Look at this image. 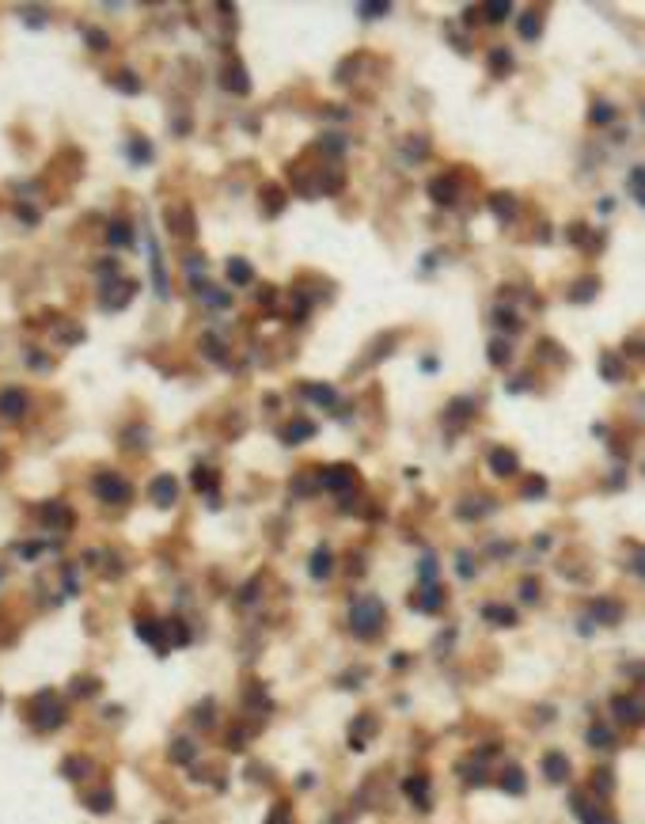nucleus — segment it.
Masks as SVG:
<instances>
[{
  "label": "nucleus",
  "mask_w": 645,
  "mask_h": 824,
  "mask_svg": "<svg viewBox=\"0 0 645 824\" xmlns=\"http://www.w3.org/2000/svg\"><path fill=\"white\" fill-rule=\"evenodd\" d=\"M384 627V600L380 596H357L350 608V631L357 638H372Z\"/></svg>",
  "instance_id": "nucleus-1"
},
{
  "label": "nucleus",
  "mask_w": 645,
  "mask_h": 824,
  "mask_svg": "<svg viewBox=\"0 0 645 824\" xmlns=\"http://www.w3.org/2000/svg\"><path fill=\"white\" fill-rule=\"evenodd\" d=\"M91 494H95L99 502H106V506H125V502L133 498V486H130V479H122L118 471H99L95 479H91Z\"/></svg>",
  "instance_id": "nucleus-2"
},
{
  "label": "nucleus",
  "mask_w": 645,
  "mask_h": 824,
  "mask_svg": "<svg viewBox=\"0 0 645 824\" xmlns=\"http://www.w3.org/2000/svg\"><path fill=\"white\" fill-rule=\"evenodd\" d=\"M34 707H38V718H34V729L49 733V729L65 726V703H58L53 695H38V699H34Z\"/></svg>",
  "instance_id": "nucleus-3"
},
{
  "label": "nucleus",
  "mask_w": 645,
  "mask_h": 824,
  "mask_svg": "<svg viewBox=\"0 0 645 824\" xmlns=\"http://www.w3.org/2000/svg\"><path fill=\"white\" fill-rule=\"evenodd\" d=\"M130 296H133V281L130 278H106V293H103V304L110 311H118V308H125L130 304Z\"/></svg>",
  "instance_id": "nucleus-4"
},
{
  "label": "nucleus",
  "mask_w": 645,
  "mask_h": 824,
  "mask_svg": "<svg viewBox=\"0 0 645 824\" xmlns=\"http://www.w3.org/2000/svg\"><path fill=\"white\" fill-rule=\"evenodd\" d=\"M315 479L323 482V486H327L330 494H345V490L353 486V471H350V467H342V464H338V467H323V471H319Z\"/></svg>",
  "instance_id": "nucleus-5"
},
{
  "label": "nucleus",
  "mask_w": 645,
  "mask_h": 824,
  "mask_svg": "<svg viewBox=\"0 0 645 824\" xmlns=\"http://www.w3.org/2000/svg\"><path fill=\"white\" fill-rule=\"evenodd\" d=\"M190 285H194V293L202 296L209 308H217V311H224V308H232V296L224 293V289H217V285H209L205 278H190Z\"/></svg>",
  "instance_id": "nucleus-6"
},
{
  "label": "nucleus",
  "mask_w": 645,
  "mask_h": 824,
  "mask_svg": "<svg viewBox=\"0 0 645 824\" xmlns=\"http://www.w3.org/2000/svg\"><path fill=\"white\" fill-rule=\"evenodd\" d=\"M31 399H27L23 388H8V392H0V414L4 418H23Z\"/></svg>",
  "instance_id": "nucleus-7"
},
{
  "label": "nucleus",
  "mask_w": 645,
  "mask_h": 824,
  "mask_svg": "<svg viewBox=\"0 0 645 824\" xmlns=\"http://www.w3.org/2000/svg\"><path fill=\"white\" fill-rule=\"evenodd\" d=\"M414 604L422 608L425 615H433L437 608L444 604V589L437 585V581H425V585H417V596H414Z\"/></svg>",
  "instance_id": "nucleus-8"
},
{
  "label": "nucleus",
  "mask_w": 645,
  "mask_h": 824,
  "mask_svg": "<svg viewBox=\"0 0 645 824\" xmlns=\"http://www.w3.org/2000/svg\"><path fill=\"white\" fill-rule=\"evenodd\" d=\"M221 84L232 91V95H247V91H251V80H247V73H243V65H239V61H228V65H224Z\"/></svg>",
  "instance_id": "nucleus-9"
},
{
  "label": "nucleus",
  "mask_w": 645,
  "mask_h": 824,
  "mask_svg": "<svg viewBox=\"0 0 645 824\" xmlns=\"http://www.w3.org/2000/svg\"><path fill=\"white\" fill-rule=\"evenodd\" d=\"M543 775H547V783L570 779V756H565V752H547V756H543Z\"/></svg>",
  "instance_id": "nucleus-10"
},
{
  "label": "nucleus",
  "mask_w": 645,
  "mask_h": 824,
  "mask_svg": "<svg viewBox=\"0 0 645 824\" xmlns=\"http://www.w3.org/2000/svg\"><path fill=\"white\" fill-rule=\"evenodd\" d=\"M611 714L622 722V726H637V722H642V703H637L634 695H626V699L619 695V699L611 703Z\"/></svg>",
  "instance_id": "nucleus-11"
},
{
  "label": "nucleus",
  "mask_w": 645,
  "mask_h": 824,
  "mask_svg": "<svg viewBox=\"0 0 645 824\" xmlns=\"http://www.w3.org/2000/svg\"><path fill=\"white\" fill-rule=\"evenodd\" d=\"M175 498H179V482H175L171 475H160V479L152 482V502L160 509H167V506H175Z\"/></svg>",
  "instance_id": "nucleus-12"
},
{
  "label": "nucleus",
  "mask_w": 645,
  "mask_h": 824,
  "mask_svg": "<svg viewBox=\"0 0 645 824\" xmlns=\"http://www.w3.org/2000/svg\"><path fill=\"white\" fill-rule=\"evenodd\" d=\"M300 392L308 395V399L315 403V407H323V410H330V407L338 403V392L330 388V384H304Z\"/></svg>",
  "instance_id": "nucleus-13"
},
{
  "label": "nucleus",
  "mask_w": 645,
  "mask_h": 824,
  "mask_svg": "<svg viewBox=\"0 0 645 824\" xmlns=\"http://www.w3.org/2000/svg\"><path fill=\"white\" fill-rule=\"evenodd\" d=\"M516 452L513 449H494L490 452V471L494 475H501V479H509V475H516Z\"/></svg>",
  "instance_id": "nucleus-14"
},
{
  "label": "nucleus",
  "mask_w": 645,
  "mask_h": 824,
  "mask_svg": "<svg viewBox=\"0 0 645 824\" xmlns=\"http://www.w3.org/2000/svg\"><path fill=\"white\" fill-rule=\"evenodd\" d=\"M573 813H577L585 824H615L607 813H600L596 805H588V798H585V794H573Z\"/></svg>",
  "instance_id": "nucleus-15"
},
{
  "label": "nucleus",
  "mask_w": 645,
  "mask_h": 824,
  "mask_svg": "<svg viewBox=\"0 0 645 824\" xmlns=\"http://www.w3.org/2000/svg\"><path fill=\"white\" fill-rule=\"evenodd\" d=\"M330 570H334V555H330L327 547H319L315 555L308 558V574H311L315 581H327V578H330Z\"/></svg>",
  "instance_id": "nucleus-16"
},
{
  "label": "nucleus",
  "mask_w": 645,
  "mask_h": 824,
  "mask_svg": "<svg viewBox=\"0 0 645 824\" xmlns=\"http://www.w3.org/2000/svg\"><path fill=\"white\" fill-rule=\"evenodd\" d=\"M429 194H433V202H441V205H452V202H456V198H459V187H456V179H452V175H444V179H441V175H437V179L429 183Z\"/></svg>",
  "instance_id": "nucleus-17"
},
{
  "label": "nucleus",
  "mask_w": 645,
  "mask_h": 824,
  "mask_svg": "<svg viewBox=\"0 0 645 824\" xmlns=\"http://www.w3.org/2000/svg\"><path fill=\"white\" fill-rule=\"evenodd\" d=\"M224 270H228V281H232V285H251V281H254L251 262L239 259V255H236V259H228V266H224Z\"/></svg>",
  "instance_id": "nucleus-18"
},
{
  "label": "nucleus",
  "mask_w": 645,
  "mask_h": 824,
  "mask_svg": "<svg viewBox=\"0 0 645 824\" xmlns=\"http://www.w3.org/2000/svg\"><path fill=\"white\" fill-rule=\"evenodd\" d=\"M592 620H600V623H619L622 620V604H615V600H592Z\"/></svg>",
  "instance_id": "nucleus-19"
},
{
  "label": "nucleus",
  "mask_w": 645,
  "mask_h": 824,
  "mask_svg": "<svg viewBox=\"0 0 645 824\" xmlns=\"http://www.w3.org/2000/svg\"><path fill=\"white\" fill-rule=\"evenodd\" d=\"M402 790H406V798H414L422 809H429V798H425V794H429V779H425V775L406 779V783H402Z\"/></svg>",
  "instance_id": "nucleus-20"
},
{
  "label": "nucleus",
  "mask_w": 645,
  "mask_h": 824,
  "mask_svg": "<svg viewBox=\"0 0 645 824\" xmlns=\"http://www.w3.org/2000/svg\"><path fill=\"white\" fill-rule=\"evenodd\" d=\"M311 437H315V425H311V422H293V425H285V429H281V441H289V445L311 441Z\"/></svg>",
  "instance_id": "nucleus-21"
},
{
  "label": "nucleus",
  "mask_w": 645,
  "mask_h": 824,
  "mask_svg": "<svg viewBox=\"0 0 645 824\" xmlns=\"http://www.w3.org/2000/svg\"><path fill=\"white\" fill-rule=\"evenodd\" d=\"M482 615H486L490 623H501V627H516V612H513V608H505V604H486Z\"/></svg>",
  "instance_id": "nucleus-22"
},
{
  "label": "nucleus",
  "mask_w": 645,
  "mask_h": 824,
  "mask_svg": "<svg viewBox=\"0 0 645 824\" xmlns=\"http://www.w3.org/2000/svg\"><path fill=\"white\" fill-rule=\"evenodd\" d=\"M84 805H88L91 813H110V809H114V794H110V790H91V794H84Z\"/></svg>",
  "instance_id": "nucleus-23"
},
{
  "label": "nucleus",
  "mask_w": 645,
  "mask_h": 824,
  "mask_svg": "<svg viewBox=\"0 0 645 824\" xmlns=\"http://www.w3.org/2000/svg\"><path fill=\"white\" fill-rule=\"evenodd\" d=\"M509 357H513V342L505 335L490 338V365H509Z\"/></svg>",
  "instance_id": "nucleus-24"
},
{
  "label": "nucleus",
  "mask_w": 645,
  "mask_h": 824,
  "mask_svg": "<svg viewBox=\"0 0 645 824\" xmlns=\"http://www.w3.org/2000/svg\"><path fill=\"white\" fill-rule=\"evenodd\" d=\"M137 631H141V638H145L148 646H156V650L164 653V631H160V623H152V620H137Z\"/></svg>",
  "instance_id": "nucleus-25"
},
{
  "label": "nucleus",
  "mask_w": 645,
  "mask_h": 824,
  "mask_svg": "<svg viewBox=\"0 0 645 824\" xmlns=\"http://www.w3.org/2000/svg\"><path fill=\"white\" fill-rule=\"evenodd\" d=\"M596 293H600V281H596V278H585V281H577V285L570 289V301H573V304H585V301H592Z\"/></svg>",
  "instance_id": "nucleus-26"
},
{
  "label": "nucleus",
  "mask_w": 645,
  "mask_h": 824,
  "mask_svg": "<svg viewBox=\"0 0 645 824\" xmlns=\"http://www.w3.org/2000/svg\"><path fill=\"white\" fill-rule=\"evenodd\" d=\"M501 786H505L509 794H524V771L516 764H505V771H501Z\"/></svg>",
  "instance_id": "nucleus-27"
},
{
  "label": "nucleus",
  "mask_w": 645,
  "mask_h": 824,
  "mask_svg": "<svg viewBox=\"0 0 645 824\" xmlns=\"http://www.w3.org/2000/svg\"><path fill=\"white\" fill-rule=\"evenodd\" d=\"M69 521H73V513H69L61 502H49V506H46V524H49V528H69Z\"/></svg>",
  "instance_id": "nucleus-28"
},
{
  "label": "nucleus",
  "mask_w": 645,
  "mask_h": 824,
  "mask_svg": "<svg viewBox=\"0 0 645 824\" xmlns=\"http://www.w3.org/2000/svg\"><path fill=\"white\" fill-rule=\"evenodd\" d=\"M490 73L494 76H509V73H513V54H509V49H490Z\"/></svg>",
  "instance_id": "nucleus-29"
},
{
  "label": "nucleus",
  "mask_w": 645,
  "mask_h": 824,
  "mask_svg": "<svg viewBox=\"0 0 645 824\" xmlns=\"http://www.w3.org/2000/svg\"><path fill=\"white\" fill-rule=\"evenodd\" d=\"M490 209L498 213L501 221H513V213H516V202H513V194H494V198H490Z\"/></svg>",
  "instance_id": "nucleus-30"
},
{
  "label": "nucleus",
  "mask_w": 645,
  "mask_h": 824,
  "mask_svg": "<svg viewBox=\"0 0 645 824\" xmlns=\"http://www.w3.org/2000/svg\"><path fill=\"white\" fill-rule=\"evenodd\" d=\"M482 16L490 19V23H501V19L513 16V4H509V0H490V4L482 8Z\"/></svg>",
  "instance_id": "nucleus-31"
},
{
  "label": "nucleus",
  "mask_w": 645,
  "mask_h": 824,
  "mask_svg": "<svg viewBox=\"0 0 645 824\" xmlns=\"http://www.w3.org/2000/svg\"><path fill=\"white\" fill-rule=\"evenodd\" d=\"M110 247H125L133 239V228H130V221H110Z\"/></svg>",
  "instance_id": "nucleus-32"
},
{
  "label": "nucleus",
  "mask_w": 645,
  "mask_h": 824,
  "mask_svg": "<svg viewBox=\"0 0 645 824\" xmlns=\"http://www.w3.org/2000/svg\"><path fill=\"white\" fill-rule=\"evenodd\" d=\"M262 198H266V213H270V217H278L281 205H285V194H281V187H273V183H270V187H262Z\"/></svg>",
  "instance_id": "nucleus-33"
},
{
  "label": "nucleus",
  "mask_w": 645,
  "mask_h": 824,
  "mask_svg": "<svg viewBox=\"0 0 645 824\" xmlns=\"http://www.w3.org/2000/svg\"><path fill=\"white\" fill-rule=\"evenodd\" d=\"M626 376V361H619L615 353H604V380H622Z\"/></svg>",
  "instance_id": "nucleus-34"
},
{
  "label": "nucleus",
  "mask_w": 645,
  "mask_h": 824,
  "mask_svg": "<svg viewBox=\"0 0 645 824\" xmlns=\"http://www.w3.org/2000/svg\"><path fill=\"white\" fill-rule=\"evenodd\" d=\"M88 771H91V760H88V756H69V760H65V775H69V779H84Z\"/></svg>",
  "instance_id": "nucleus-35"
},
{
  "label": "nucleus",
  "mask_w": 645,
  "mask_h": 824,
  "mask_svg": "<svg viewBox=\"0 0 645 824\" xmlns=\"http://www.w3.org/2000/svg\"><path fill=\"white\" fill-rule=\"evenodd\" d=\"M130 160H133V163H152V148H148L145 137H133V141H130Z\"/></svg>",
  "instance_id": "nucleus-36"
},
{
  "label": "nucleus",
  "mask_w": 645,
  "mask_h": 824,
  "mask_svg": "<svg viewBox=\"0 0 645 824\" xmlns=\"http://www.w3.org/2000/svg\"><path fill=\"white\" fill-rule=\"evenodd\" d=\"M588 744H596V749H611L615 737H611V729H607V726H592V729H588Z\"/></svg>",
  "instance_id": "nucleus-37"
},
{
  "label": "nucleus",
  "mask_w": 645,
  "mask_h": 824,
  "mask_svg": "<svg viewBox=\"0 0 645 824\" xmlns=\"http://www.w3.org/2000/svg\"><path fill=\"white\" fill-rule=\"evenodd\" d=\"M539 27H543V19H539V16H531V12H528V16L520 19V38L535 42V38H539Z\"/></svg>",
  "instance_id": "nucleus-38"
},
{
  "label": "nucleus",
  "mask_w": 645,
  "mask_h": 824,
  "mask_svg": "<svg viewBox=\"0 0 645 824\" xmlns=\"http://www.w3.org/2000/svg\"><path fill=\"white\" fill-rule=\"evenodd\" d=\"M391 12V4H384V0H368V4H361L357 16L361 19H376V16H387Z\"/></svg>",
  "instance_id": "nucleus-39"
},
{
  "label": "nucleus",
  "mask_w": 645,
  "mask_h": 824,
  "mask_svg": "<svg viewBox=\"0 0 645 824\" xmlns=\"http://www.w3.org/2000/svg\"><path fill=\"white\" fill-rule=\"evenodd\" d=\"M202 350H205V357H212V361L224 357V342L217 335H202Z\"/></svg>",
  "instance_id": "nucleus-40"
},
{
  "label": "nucleus",
  "mask_w": 645,
  "mask_h": 824,
  "mask_svg": "<svg viewBox=\"0 0 645 824\" xmlns=\"http://www.w3.org/2000/svg\"><path fill=\"white\" fill-rule=\"evenodd\" d=\"M194 486L197 490H217V475L209 467H194Z\"/></svg>",
  "instance_id": "nucleus-41"
},
{
  "label": "nucleus",
  "mask_w": 645,
  "mask_h": 824,
  "mask_svg": "<svg viewBox=\"0 0 645 824\" xmlns=\"http://www.w3.org/2000/svg\"><path fill=\"white\" fill-rule=\"evenodd\" d=\"M171 756L179 760V764H190V760H194V744H190V741H182V737H179V741L171 744Z\"/></svg>",
  "instance_id": "nucleus-42"
},
{
  "label": "nucleus",
  "mask_w": 645,
  "mask_h": 824,
  "mask_svg": "<svg viewBox=\"0 0 645 824\" xmlns=\"http://www.w3.org/2000/svg\"><path fill=\"white\" fill-rule=\"evenodd\" d=\"M171 232L175 236H190V232H194V224L186 221V205L179 209V217H171Z\"/></svg>",
  "instance_id": "nucleus-43"
},
{
  "label": "nucleus",
  "mask_w": 645,
  "mask_h": 824,
  "mask_svg": "<svg viewBox=\"0 0 645 824\" xmlns=\"http://www.w3.org/2000/svg\"><path fill=\"white\" fill-rule=\"evenodd\" d=\"M417 570H422V581H417V585H425V581H437V555H425Z\"/></svg>",
  "instance_id": "nucleus-44"
},
{
  "label": "nucleus",
  "mask_w": 645,
  "mask_h": 824,
  "mask_svg": "<svg viewBox=\"0 0 645 824\" xmlns=\"http://www.w3.org/2000/svg\"><path fill=\"white\" fill-rule=\"evenodd\" d=\"M482 509H494V506H490V502H463V506H459V517H471V521H474Z\"/></svg>",
  "instance_id": "nucleus-45"
},
{
  "label": "nucleus",
  "mask_w": 645,
  "mask_h": 824,
  "mask_svg": "<svg viewBox=\"0 0 645 824\" xmlns=\"http://www.w3.org/2000/svg\"><path fill=\"white\" fill-rule=\"evenodd\" d=\"M471 410H474V399H467V395H463L459 403H452V407H448V418H463V414H471Z\"/></svg>",
  "instance_id": "nucleus-46"
},
{
  "label": "nucleus",
  "mask_w": 645,
  "mask_h": 824,
  "mask_svg": "<svg viewBox=\"0 0 645 824\" xmlns=\"http://www.w3.org/2000/svg\"><path fill=\"white\" fill-rule=\"evenodd\" d=\"M592 118H596L600 126H607V122H611V118H615V106H611V103H596V110H592Z\"/></svg>",
  "instance_id": "nucleus-47"
},
{
  "label": "nucleus",
  "mask_w": 645,
  "mask_h": 824,
  "mask_svg": "<svg viewBox=\"0 0 645 824\" xmlns=\"http://www.w3.org/2000/svg\"><path fill=\"white\" fill-rule=\"evenodd\" d=\"M547 494V482L543 479H528V486H524V498H543Z\"/></svg>",
  "instance_id": "nucleus-48"
},
{
  "label": "nucleus",
  "mask_w": 645,
  "mask_h": 824,
  "mask_svg": "<svg viewBox=\"0 0 645 824\" xmlns=\"http://www.w3.org/2000/svg\"><path fill=\"white\" fill-rule=\"evenodd\" d=\"M630 198L642 202V167H630Z\"/></svg>",
  "instance_id": "nucleus-49"
},
{
  "label": "nucleus",
  "mask_w": 645,
  "mask_h": 824,
  "mask_svg": "<svg viewBox=\"0 0 645 824\" xmlns=\"http://www.w3.org/2000/svg\"><path fill=\"white\" fill-rule=\"evenodd\" d=\"M596 786H600V790H604V794H600V798H607V794H611V786H615L611 771H596Z\"/></svg>",
  "instance_id": "nucleus-50"
},
{
  "label": "nucleus",
  "mask_w": 645,
  "mask_h": 824,
  "mask_svg": "<svg viewBox=\"0 0 645 824\" xmlns=\"http://www.w3.org/2000/svg\"><path fill=\"white\" fill-rule=\"evenodd\" d=\"M270 824H293V813H289V805H278L270 813Z\"/></svg>",
  "instance_id": "nucleus-51"
},
{
  "label": "nucleus",
  "mask_w": 645,
  "mask_h": 824,
  "mask_svg": "<svg viewBox=\"0 0 645 824\" xmlns=\"http://www.w3.org/2000/svg\"><path fill=\"white\" fill-rule=\"evenodd\" d=\"M456 563H459V578H471V574H474V563L467 558V551H459V558H456Z\"/></svg>",
  "instance_id": "nucleus-52"
},
{
  "label": "nucleus",
  "mask_w": 645,
  "mask_h": 824,
  "mask_svg": "<svg viewBox=\"0 0 645 824\" xmlns=\"http://www.w3.org/2000/svg\"><path fill=\"white\" fill-rule=\"evenodd\" d=\"M520 593H524V600H535V596H539V585H535V581H524V589H520Z\"/></svg>",
  "instance_id": "nucleus-53"
},
{
  "label": "nucleus",
  "mask_w": 645,
  "mask_h": 824,
  "mask_svg": "<svg viewBox=\"0 0 645 824\" xmlns=\"http://www.w3.org/2000/svg\"><path fill=\"white\" fill-rule=\"evenodd\" d=\"M88 46H91V49H103V46H106L103 31H88Z\"/></svg>",
  "instance_id": "nucleus-54"
}]
</instances>
